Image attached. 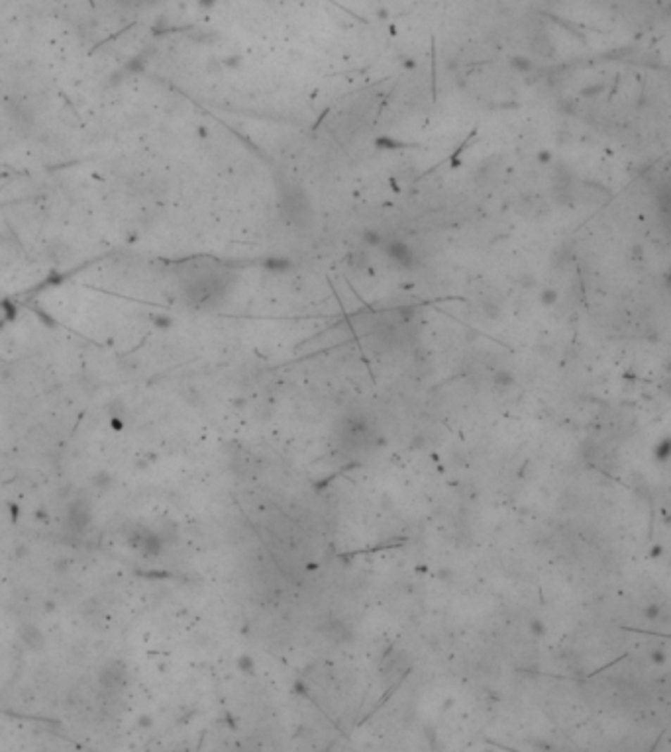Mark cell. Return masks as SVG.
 <instances>
[{"mask_svg":"<svg viewBox=\"0 0 671 752\" xmlns=\"http://www.w3.org/2000/svg\"><path fill=\"white\" fill-rule=\"evenodd\" d=\"M187 296L196 304H214L216 300L226 296L230 279L228 272L218 267H196L193 274L183 281Z\"/></svg>","mask_w":671,"mask_h":752,"instance_id":"1","label":"cell"},{"mask_svg":"<svg viewBox=\"0 0 671 752\" xmlns=\"http://www.w3.org/2000/svg\"><path fill=\"white\" fill-rule=\"evenodd\" d=\"M283 204H285L287 214L291 216L293 222H304V219H308V202H306V198L303 196V192L287 191Z\"/></svg>","mask_w":671,"mask_h":752,"instance_id":"2","label":"cell"}]
</instances>
